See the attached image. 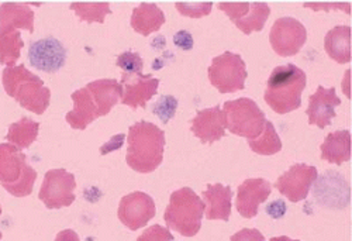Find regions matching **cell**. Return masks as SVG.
Segmentation results:
<instances>
[{
    "label": "cell",
    "instance_id": "obj_36",
    "mask_svg": "<svg viewBox=\"0 0 352 241\" xmlns=\"http://www.w3.org/2000/svg\"><path fill=\"white\" fill-rule=\"evenodd\" d=\"M271 241H300V240H292V238H289V237H286V235H280V237H274V238H271Z\"/></svg>",
    "mask_w": 352,
    "mask_h": 241
},
{
    "label": "cell",
    "instance_id": "obj_31",
    "mask_svg": "<svg viewBox=\"0 0 352 241\" xmlns=\"http://www.w3.org/2000/svg\"><path fill=\"white\" fill-rule=\"evenodd\" d=\"M213 3L208 2V3H176V9H178L184 16L188 17H193V19H199L203 16H208L212 10Z\"/></svg>",
    "mask_w": 352,
    "mask_h": 241
},
{
    "label": "cell",
    "instance_id": "obj_21",
    "mask_svg": "<svg viewBox=\"0 0 352 241\" xmlns=\"http://www.w3.org/2000/svg\"><path fill=\"white\" fill-rule=\"evenodd\" d=\"M321 158L331 164H344L351 158V133L340 130L330 133L320 147Z\"/></svg>",
    "mask_w": 352,
    "mask_h": 241
},
{
    "label": "cell",
    "instance_id": "obj_33",
    "mask_svg": "<svg viewBox=\"0 0 352 241\" xmlns=\"http://www.w3.org/2000/svg\"><path fill=\"white\" fill-rule=\"evenodd\" d=\"M231 241H265V237L256 229H243L231 237Z\"/></svg>",
    "mask_w": 352,
    "mask_h": 241
},
{
    "label": "cell",
    "instance_id": "obj_2",
    "mask_svg": "<svg viewBox=\"0 0 352 241\" xmlns=\"http://www.w3.org/2000/svg\"><path fill=\"white\" fill-rule=\"evenodd\" d=\"M127 164L137 172L155 171L164 158L165 133L150 122L133 125L127 136Z\"/></svg>",
    "mask_w": 352,
    "mask_h": 241
},
{
    "label": "cell",
    "instance_id": "obj_3",
    "mask_svg": "<svg viewBox=\"0 0 352 241\" xmlns=\"http://www.w3.org/2000/svg\"><path fill=\"white\" fill-rule=\"evenodd\" d=\"M306 81V74L296 65L276 67L268 79L265 102L279 114L298 110L302 105Z\"/></svg>",
    "mask_w": 352,
    "mask_h": 241
},
{
    "label": "cell",
    "instance_id": "obj_23",
    "mask_svg": "<svg viewBox=\"0 0 352 241\" xmlns=\"http://www.w3.org/2000/svg\"><path fill=\"white\" fill-rule=\"evenodd\" d=\"M326 52L340 64L351 61V27L337 25L324 39Z\"/></svg>",
    "mask_w": 352,
    "mask_h": 241
},
{
    "label": "cell",
    "instance_id": "obj_12",
    "mask_svg": "<svg viewBox=\"0 0 352 241\" xmlns=\"http://www.w3.org/2000/svg\"><path fill=\"white\" fill-rule=\"evenodd\" d=\"M313 196L322 206L344 209L351 200V188L342 175L336 171H329L318 178Z\"/></svg>",
    "mask_w": 352,
    "mask_h": 241
},
{
    "label": "cell",
    "instance_id": "obj_13",
    "mask_svg": "<svg viewBox=\"0 0 352 241\" xmlns=\"http://www.w3.org/2000/svg\"><path fill=\"white\" fill-rule=\"evenodd\" d=\"M155 216V203L150 195L134 192L124 196L119 206V219L130 230H138Z\"/></svg>",
    "mask_w": 352,
    "mask_h": 241
},
{
    "label": "cell",
    "instance_id": "obj_34",
    "mask_svg": "<svg viewBox=\"0 0 352 241\" xmlns=\"http://www.w3.org/2000/svg\"><path fill=\"white\" fill-rule=\"evenodd\" d=\"M176 36H178L179 39H182V41H175V44L178 45V47L184 48L185 51H188V50H190L193 47V39H192V36L188 32H181V33H178Z\"/></svg>",
    "mask_w": 352,
    "mask_h": 241
},
{
    "label": "cell",
    "instance_id": "obj_37",
    "mask_svg": "<svg viewBox=\"0 0 352 241\" xmlns=\"http://www.w3.org/2000/svg\"><path fill=\"white\" fill-rule=\"evenodd\" d=\"M0 213H2V206H0ZM0 238H2V233H0Z\"/></svg>",
    "mask_w": 352,
    "mask_h": 241
},
{
    "label": "cell",
    "instance_id": "obj_32",
    "mask_svg": "<svg viewBox=\"0 0 352 241\" xmlns=\"http://www.w3.org/2000/svg\"><path fill=\"white\" fill-rule=\"evenodd\" d=\"M137 241H175V238L169 230L155 224L148 230H145Z\"/></svg>",
    "mask_w": 352,
    "mask_h": 241
},
{
    "label": "cell",
    "instance_id": "obj_9",
    "mask_svg": "<svg viewBox=\"0 0 352 241\" xmlns=\"http://www.w3.org/2000/svg\"><path fill=\"white\" fill-rule=\"evenodd\" d=\"M75 176L65 169H51L45 174L40 199L48 209H61L75 200Z\"/></svg>",
    "mask_w": 352,
    "mask_h": 241
},
{
    "label": "cell",
    "instance_id": "obj_20",
    "mask_svg": "<svg viewBox=\"0 0 352 241\" xmlns=\"http://www.w3.org/2000/svg\"><path fill=\"white\" fill-rule=\"evenodd\" d=\"M34 12L28 5L5 3L0 6V33L14 32L25 28L27 32H34Z\"/></svg>",
    "mask_w": 352,
    "mask_h": 241
},
{
    "label": "cell",
    "instance_id": "obj_7",
    "mask_svg": "<svg viewBox=\"0 0 352 241\" xmlns=\"http://www.w3.org/2000/svg\"><path fill=\"white\" fill-rule=\"evenodd\" d=\"M223 113L226 117V129L232 134L245 137L248 141L258 138L267 125L265 113L254 101L247 98L226 102Z\"/></svg>",
    "mask_w": 352,
    "mask_h": 241
},
{
    "label": "cell",
    "instance_id": "obj_16",
    "mask_svg": "<svg viewBox=\"0 0 352 241\" xmlns=\"http://www.w3.org/2000/svg\"><path fill=\"white\" fill-rule=\"evenodd\" d=\"M341 105L340 98L336 95V87L326 89L318 86L316 94L309 99V107L306 114L309 116V123L316 125L318 129H324L331 125V120L337 116L336 107Z\"/></svg>",
    "mask_w": 352,
    "mask_h": 241
},
{
    "label": "cell",
    "instance_id": "obj_24",
    "mask_svg": "<svg viewBox=\"0 0 352 241\" xmlns=\"http://www.w3.org/2000/svg\"><path fill=\"white\" fill-rule=\"evenodd\" d=\"M38 129H40V125L34 122V120L23 117L19 120V122L13 123L9 127L6 140H9V143L17 147L19 149L27 148L36 141L38 136Z\"/></svg>",
    "mask_w": 352,
    "mask_h": 241
},
{
    "label": "cell",
    "instance_id": "obj_35",
    "mask_svg": "<svg viewBox=\"0 0 352 241\" xmlns=\"http://www.w3.org/2000/svg\"><path fill=\"white\" fill-rule=\"evenodd\" d=\"M55 241H79V237L72 230H64V231H61L60 234L56 235Z\"/></svg>",
    "mask_w": 352,
    "mask_h": 241
},
{
    "label": "cell",
    "instance_id": "obj_1",
    "mask_svg": "<svg viewBox=\"0 0 352 241\" xmlns=\"http://www.w3.org/2000/svg\"><path fill=\"white\" fill-rule=\"evenodd\" d=\"M120 98L122 83L114 79L95 81L74 92V109L67 114V122L75 130H85L98 117L106 116Z\"/></svg>",
    "mask_w": 352,
    "mask_h": 241
},
{
    "label": "cell",
    "instance_id": "obj_18",
    "mask_svg": "<svg viewBox=\"0 0 352 241\" xmlns=\"http://www.w3.org/2000/svg\"><path fill=\"white\" fill-rule=\"evenodd\" d=\"M192 133L201 143H214L226 134V117L220 106L200 110L192 122Z\"/></svg>",
    "mask_w": 352,
    "mask_h": 241
},
{
    "label": "cell",
    "instance_id": "obj_17",
    "mask_svg": "<svg viewBox=\"0 0 352 241\" xmlns=\"http://www.w3.org/2000/svg\"><path fill=\"white\" fill-rule=\"evenodd\" d=\"M272 187L267 179L252 178L247 179L239 187L237 193V210L247 219H254L258 215V207L271 195Z\"/></svg>",
    "mask_w": 352,
    "mask_h": 241
},
{
    "label": "cell",
    "instance_id": "obj_25",
    "mask_svg": "<svg viewBox=\"0 0 352 241\" xmlns=\"http://www.w3.org/2000/svg\"><path fill=\"white\" fill-rule=\"evenodd\" d=\"M271 14V9L267 3H250L248 12L234 21L244 34H251L252 32H261L265 24L268 16Z\"/></svg>",
    "mask_w": 352,
    "mask_h": 241
},
{
    "label": "cell",
    "instance_id": "obj_10",
    "mask_svg": "<svg viewBox=\"0 0 352 241\" xmlns=\"http://www.w3.org/2000/svg\"><path fill=\"white\" fill-rule=\"evenodd\" d=\"M271 45L280 56L296 55L306 44V27L293 17H282L274 23L270 34Z\"/></svg>",
    "mask_w": 352,
    "mask_h": 241
},
{
    "label": "cell",
    "instance_id": "obj_15",
    "mask_svg": "<svg viewBox=\"0 0 352 241\" xmlns=\"http://www.w3.org/2000/svg\"><path fill=\"white\" fill-rule=\"evenodd\" d=\"M28 59L34 68L51 74L61 70L65 64L67 50L55 39H44L32 44Z\"/></svg>",
    "mask_w": 352,
    "mask_h": 241
},
{
    "label": "cell",
    "instance_id": "obj_4",
    "mask_svg": "<svg viewBox=\"0 0 352 241\" xmlns=\"http://www.w3.org/2000/svg\"><path fill=\"white\" fill-rule=\"evenodd\" d=\"M3 86L9 96L36 114H43L50 106V89L24 65L8 67L3 71Z\"/></svg>",
    "mask_w": 352,
    "mask_h": 241
},
{
    "label": "cell",
    "instance_id": "obj_27",
    "mask_svg": "<svg viewBox=\"0 0 352 241\" xmlns=\"http://www.w3.org/2000/svg\"><path fill=\"white\" fill-rule=\"evenodd\" d=\"M248 144L254 149V153L261 156H274L282 148V141L271 122H267L263 133L258 138L250 140Z\"/></svg>",
    "mask_w": 352,
    "mask_h": 241
},
{
    "label": "cell",
    "instance_id": "obj_11",
    "mask_svg": "<svg viewBox=\"0 0 352 241\" xmlns=\"http://www.w3.org/2000/svg\"><path fill=\"white\" fill-rule=\"evenodd\" d=\"M317 179L316 167L306 164H296L289 168L280 178H278L275 188L286 196L290 202L298 203L307 198L311 185Z\"/></svg>",
    "mask_w": 352,
    "mask_h": 241
},
{
    "label": "cell",
    "instance_id": "obj_8",
    "mask_svg": "<svg viewBox=\"0 0 352 241\" xmlns=\"http://www.w3.org/2000/svg\"><path fill=\"white\" fill-rule=\"evenodd\" d=\"M247 68L239 54L226 51L216 56L209 68V79L221 94H232L243 90L247 79Z\"/></svg>",
    "mask_w": 352,
    "mask_h": 241
},
{
    "label": "cell",
    "instance_id": "obj_29",
    "mask_svg": "<svg viewBox=\"0 0 352 241\" xmlns=\"http://www.w3.org/2000/svg\"><path fill=\"white\" fill-rule=\"evenodd\" d=\"M117 65L123 70V74H142V59L138 54L127 51L117 58Z\"/></svg>",
    "mask_w": 352,
    "mask_h": 241
},
{
    "label": "cell",
    "instance_id": "obj_5",
    "mask_svg": "<svg viewBox=\"0 0 352 241\" xmlns=\"http://www.w3.org/2000/svg\"><path fill=\"white\" fill-rule=\"evenodd\" d=\"M206 210L203 199L190 188L175 191L165 210V222L169 229L185 237H193L201 227L203 213Z\"/></svg>",
    "mask_w": 352,
    "mask_h": 241
},
{
    "label": "cell",
    "instance_id": "obj_6",
    "mask_svg": "<svg viewBox=\"0 0 352 241\" xmlns=\"http://www.w3.org/2000/svg\"><path fill=\"white\" fill-rule=\"evenodd\" d=\"M37 172L27 164L25 156L13 144H0V182L14 196H27L33 191Z\"/></svg>",
    "mask_w": 352,
    "mask_h": 241
},
{
    "label": "cell",
    "instance_id": "obj_30",
    "mask_svg": "<svg viewBox=\"0 0 352 241\" xmlns=\"http://www.w3.org/2000/svg\"><path fill=\"white\" fill-rule=\"evenodd\" d=\"M176 106H178V101L173 96H164L154 105V113L158 114V117H161L164 125H166L173 117Z\"/></svg>",
    "mask_w": 352,
    "mask_h": 241
},
{
    "label": "cell",
    "instance_id": "obj_26",
    "mask_svg": "<svg viewBox=\"0 0 352 241\" xmlns=\"http://www.w3.org/2000/svg\"><path fill=\"white\" fill-rule=\"evenodd\" d=\"M23 48V40L20 30L14 32L0 33V64L14 67L20 56V50Z\"/></svg>",
    "mask_w": 352,
    "mask_h": 241
},
{
    "label": "cell",
    "instance_id": "obj_14",
    "mask_svg": "<svg viewBox=\"0 0 352 241\" xmlns=\"http://www.w3.org/2000/svg\"><path fill=\"white\" fill-rule=\"evenodd\" d=\"M158 86L160 81L154 79L151 75L123 74L122 102L131 109L145 107L146 102L157 94Z\"/></svg>",
    "mask_w": 352,
    "mask_h": 241
},
{
    "label": "cell",
    "instance_id": "obj_28",
    "mask_svg": "<svg viewBox=\"0 0 352 241\" xmlns=\"http://www.w3.org/2000/svg\"><path fill=\"white\" fill-rule=\"evenodd\" d=\"M71 9L76 12L80 20L87 23H103L104 17L111 13L109 3H72Z\"/></svg>",
    "mask_w": 352,
    "mask_h": 241
},
{
    "label": "cell",
    "instance_id": "obj_22",
    "mask_svg": "<svg viewBox=\"0 0 352 241\" xmlns=\"http://www.w3.org/2000/svg\"><path fill=\"white\" fill-rule=\"evenodd\" d=\"M165 16L162 10L154 3H141L134 9L131 16V25L137 33L142 36H150L162 27Z\"/></svg>",
    "mask_w": 352,
    "mask_h": 241
},
{
    "label": "cell",
    "instance_id": "obj_19",
    "mask_svg": "<svg viewBox=\"0 0 352 241\" xmlns=\"http://www.w3.org/2000/svg\"><path fill=\"white\" fill-rule=\"evenodd\" d=\"M231 198L232 191L230 187L221 184L208 185L203 192V202L206 205V218L209 220H224L227 222L231 215Z\"/></svg>",
    "mask_w": 352,
    "mask_h": 241
}]
</instances>
